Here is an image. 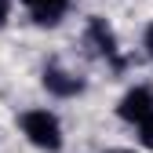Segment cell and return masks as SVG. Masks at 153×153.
Returning <instances> with one entry per match:
<instances>
[{
    "instance_id": "obj_2",
    "label": "cell",
    "mask_w": 153,
    "mask_h": 153,
    "mask_svg": "<svg viewBox=\"0 0 153 153\" xmlns=\"http://www.w3.org/2000/svg\"><path fill=\"white\" fill-rule=\"evenodd\" d=\"M88 44L95 48V55H102V59H109L113 66H120L117 36H113V29L106 26V18H91V22H88Z\"/></svg>"
},
{
    "instance_id": "obj_7",
    "label": "cell",
    "mask_w": 153,
    "mask_h": 153,
    "mask_svg": "<svg viewBox=\"0 0 153 153\" xmlns=\"http://www.w3.org/2000/svg\"><path fill=\"white\" fill-rule=\"evenodd\" d=\"M142 44H146V55L153 59V22H149V29H146V40H142Z\"/></svg>"
},
{
    "instance_id": "obj_8",
    "label": "cell",
    "mask_w": 153,
    "mask_h": 153,
    "mask_svg": "<svg viewBox=\"0 0 153 153\" xmlns=\"http://www.w3.org/2000/svg\"><path fill=\"white\" fill-rule=\"evenodd\" d=\"M7 15H11V0H0V26L7 22Z\"/></svg>"
},
{
    "instance_id": "obj_6",
    "label": "cell",
    "mask_w": 153,
    "mask_h": 153,
    "mask_svg": "<svg viewBox=\"0 0 153 153\" xmlns=\"http://www.w3.org/2000/svg\"><path fill=\"white\" fill-rule=\"evenodd\" d=\"M139 139H142L146 149H153V113H149L146 120H139Z\"/></svg>"
},
{
    "instance_id": "obj_1",
    "label": "cell",
    "mask_w": 153,
    "mask_h": 153,
    "mask_svg": "<svg viewBox=\"0 0 153 153\" xmlns=\"http://www.w3.org/2000/svg\"><path fill=\"white\" fill-rule=\"evenodd\" d=\"M22 135H26L36 149L55 153V149L62 146V124H59V117L48 113V109H29V113H22Z\"/></svg>"
},
{
    "instance_id": "obj_4",
    "label": "cell",
    "mask_w": 153,
    "mask_h": 153,
    "mask_svg": "<svg viewBox=\"0 0 153 153\" xmlns=\"http://www.w3.org/2000/svg\"><path fill=\"white\" fill-rule=\"evenodd\" d=\"M117 113H120L124 120H131V124L146 120L149 113H153V88H131V91L124 95V99H120Z\"/></svg>"
},
{
    "instance_id": "obj_9",
    "label": "cell",
    "mask_w": 153,
    "mask_h": 153,
    "mask_svg": "<svg viewBox=\"0 0 153 153\" xmlns=\"http://www.w3.org/2000/svg\"><path fill=\"white\" fill-rule=\"evenodd\" d=\"M106 153H131V149H106Z\"/></svg>"
},
{
    "instance_id": "obj_5",
    "label": "cell",
    "mask_w": 153,
    "mask_h": 153,
    "mask_svg": "<svg viewBox=\"0 0 153 153\" xmlns=\"http://www.w3.org/2000/svg\"><path fill=\"white\" fill-rule=\"evenodd\" d=\"M26 7H29V15H33L40 26H55V22L66 15L69 0H26Z\"/></svg>"
},
{
    "instance_id": "obj_3",
    "label": "cell",
    "mask_w": 153,
    "mask_h": 153,
    "mask_svg": "<svg viewBox=\"0 0 153 153\" xmlns=\"http://www.w3.org/2000/svg\"><path fill=\"white\" fill-rule=\"evenodd\" d=\"M44 88L51 95H59V99H73V95L84 91V80L62 66H44Z\"/></svg>"
}]
</instances>
